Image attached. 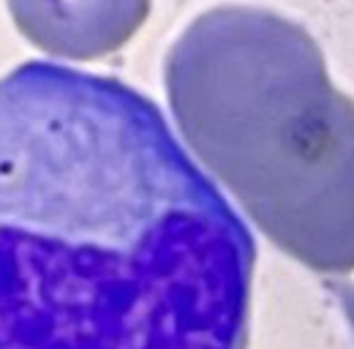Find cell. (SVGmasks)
Wrapping results in <instances>:
<instances>
[{"instance_id":"1","label":"cell","mask_w":354,"mask_h":349,"mask_svg":"<svg viewBox=\"0 0 354 349\" xmlns=\"http://www.w3.org/2000/svg\"><path fill=\"white\" fill-rule=\"evenodd\" d=\"M251 267L147 98L41 60L0 80V349H243Z\"/></svg>"},{"instance_id":"2","label":"cell","mask_w":354,"mask_h":349,"mask_svg":"<svg viewBox=\"0 0 354 349\" xmlns=\"http://www.w3.org/2000/svg\"><path fill=\"white\" fill-rule=\"evenodd\" d=\"M297 30L248 8L202 14L177 39V120L248 211L316 267L354 265V115L292 55ZM300 55V49H297Z\"/></svg>"},{"instance_id":"3","label":"cell","mask_w":354,"mask_h":349,"mask_svg":"<svg viewBox=\"0 0 354 349\" xmlns=\"http://www.w3.org/2000/svg\"><path fill=\"white\" fill-rule=\"evenodd\" d=\"M8 11L39 49L90 60L131 36L147 17V0H8Z\"/></svg>"}]
</instances>
